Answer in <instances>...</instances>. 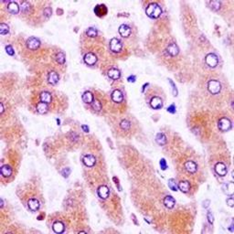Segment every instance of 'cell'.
I'll use <instances>...</instances> for the list:
<instances>
[{"label":"cell","instance_id":"cell-1","mask_svg":"<svg viewBox=\"0 0 234 234\" xmlns=\"http://www.w3.org/2000/svg\"><path fill=\"white\" fill-rule=\"evenodd\" d=\"M146 12H147V15L149 17H151V19H157V17L160 16V15L162 13V9L158 4L151 3L147 6Z\"/></svg>","mask_w":234,"mask_h":234},{"label":"cell","instance_id":"cell-8","mask_svg":"<svg viewBox=\"0 0 234 234\" xmlns=\"http://www.w3.org/2000/svg\"><path fill=\"white\" fill-rule=\"evenodd\" d=\"M27 46L29 49H32V50H35L37 49L40 46V41L37 39V38H29L28 40H27Z\"/></svg>","mask_w":234,"mask_h":234},{"label":"cell","instance_id":"cell-19","mask_svg":"<svg viewBox=\"0 0 234 234\" xmlns=\"http://www.w3.org/2000/svg\"><path fill=\"white\" fill-rule=\"evenodd\" d=\"M52 229L56 233H61V232L64 231L65 227H64V224L61 221H55L52 225Z\"/></svg>","mask_w":234,"mask_h":234},{"label":"cell","instance_id":"cell-38","mask_svg":"<svg viewBox=\"0 0 234 234\" xmlns=\"http://www.w3.org/2000/svg\"><path fill=\"white\" fill-rule=\"evenodd\" d=\"M61 174H62V176H63L64 177H68L69 175L70 174V169L69 167H66V168H64V169L61 171Z\"/></svg>","mask_w":234,"mask_h":234},{"label":"cell","instance_id":"cell-46","mask_svg":"<svg viewBox=\"0 0 234 234\" xmlns=\"http://www.w3.org/2000/svg\"><path fill=\"white\" fill-rule=\"evenodd\" d=\"M128 81H132V82H135V76H130L129 78H128Z\"/></svg>","mask_w":234,"mask_h":234},{"label":"cell","instance_id":"cell-31","mask_svg":"<svg viewBox=\"0 0 234 234\" xmlns=\"http://www.w3.org/2000/svg\"><path fill=\"white\" fill-rule=\"evenodd\" d=\"M9 31V28L7 24L5 23H1V25H0V34H1L2 36L7 34Z\"/></svg>","mask_w":234,"mask_h":234},{"label":"cell","instance_id":"cell-25","mask_svg":"<svg viewBox=\"0 0 234 234\" xmlns=\"http://www.w3.org/2000/svg\"><path fill=\"white\" fill-rule=\"evenodd\" d=\"M49 109V106H48V103L46 102H40L37 104V111L38 113L40 114H45L47 113Z\"/></svg>","mask_w":234,"mask_h":234},{"label":"cell","instance_id":"cell-11","mask_svg":"<svg viewBox=\"0 0 234 234\" xmlns=\"http://www.w3.org/2000/svg\"><path fill=\"white\" fill-rule=\"evenodd\" d=\"M111 97H112V100L117 103L122 102L123 101V94L120 90H114L111 94Z\"/></svg>","mask_w":234,"mask_h":234},{"label":"cell","instance_id":"cell-13","mask_svg":"<svg viewBox=\"0 0 234 234\" xmlns=\"http://www.w3.org/2000/svg\"><path fill=\"white\" fill-rule=\"evenodd\" d=\"M186 170L189 173H196L197 170V165L195 163L194 161H187L185 165H184Z\"/></svg>","mask_w":234,"mask_h":234},{"label":"cell","instance_id":"cell-12","mask_svg":"<svg viewBox=\"0 0 234 234\" xmlns=\"http://www.w3.org/2000/svg\"><path fill=\"white\" fill-rule=\"evenodd\" d=\"M150 105L154 109H160V108L163 107V101L160 97H153L150 101Z\"/></svg>","mask_w":234,"mask_h":234},{"label":"cell","instance_id":"cell-16","mask_svg":"<svg viewBox=\"0 0 234 234\" xmlns=\"http://www.w3.org/2000/svg\"><path fill=\"white\" fill-rule=\"evenodd\" d=\"M164 202V205L167 208V209H173L176 205V200L173 197L171 196H167L165 197V199L163 200Z\"/></svg>","mask_w":234,"mask_h":234},{"label":"cell","instance_id":"cell-30","mask_svg":"<svg viewBox=\"0 0 234 234\" xmlns=\"http://www.w3.org/2000/svg\"><path fill=\"white\" fill-rule=\"evenodd\" d=\"M86 34L88 37H91V38H95L97 36V30L93 28H89L86 30Z\"/></svg>","mask_w":234,"mask_h":234},{"label":"cell","instance_id":"cell-24","mask_svg":"<svg viewBox=\"0 0 234 234\" xmlns=\"http://www.w3.org/2000/svg\"><path fill=\"white\" fill-rule=\"evenodd\" d=\"M93 95L91 92H85L82 94V101L85 103H92L93 102Z\"/></svg>","mask_w":234,"mask_h":234},{"label":"cell","instance_id":"cell-14","mask_svg":"<svg viewBox=\"0 0 234 234\" xmlns=\"http://www.w3.org/2000/svg\"><path fill=\"white\" fill-rule=\"evenodd\" d=\"M98 195L102 199H107L110 195V191L109 188H108L106 186H101L98 188Z\"/></svg>","mask_w":234,"mask_h":234},{"label":"cell","instance_id":"cell-2","mask_svg":"<svg viewBox=\"0 0 234 234\" xmlns=\"http://www.w3.org/2000/svg\"><path fill=\"white\" fill-rule=\"evenodd\" d=\"M208 90L211 94H218L221 91V84L216 80H210L208 82Z\"/></svg>","mask_w":234,"mask_h":234},{"label":"cell","instance_id":"cell-6","mask_svg":"<svg viewBox=\"0 0 234 234\" xmlns=\"http://www.w3.org/2000/svg\"><path fill=\"white\" fill-rule=\"evenodd\" d=\"M214 168H215L216 173L221 176H224L228 173V168H227L226 165L224 163H222V162H219V163L216 164Z\"/></svg>","mask_w":234,"mask_h":234},{"label":"cell","instance_id":"cell-7","mask_svg":"<svg viewBox=\"0 0 234 234\" xmlns=\"http://www.w3.org/2000/svg\"><path fill=\"white\" fill-rule=\"evenodd\" d=\"M118 31H119V34L122 36V37H123V38L129 37V36L131 35V33H132L131 28H130L128 25H126V24H122V25L119 27Z\"/></svg>","mask_w":234,"mask_h":234},{"label":"cell","instance_id":"cell-36","mask_svg":"<svg viewBox=\"0 0 234 234\" xmlns=\"http://www.w3.org/2000/svg\"><path fill=\"white\" fill-rule=\"evenodd\" d=\"M210 5H211V7H213V9H215V10H218V9L220 8L221 3H220L219 1H212V2H210Z\"/></svg>","mask_w":234,"mask_h":234},{"label":"cell","instance_id":"cell-22","mask_svg":"<svg viewBox=\"0 0 234 234\" xmlns=\"http://www.w3.org/2000/svg\"><path fill=\"white\" fill-rule=\"evenodd\" d=\"M7 9L9 10V12H11L12 14H17L19 12V5H17L16 2L14 1H11L8 3L7 5Z\"/></svg>","mask_w":234,"mask_h":234},{"label":"cell","instance_id":"cell-3","mask_svg":"<svg viewBox=\"0 0 234 234\" xmlns=\"http://www.w3.org/2000/svg\"><path fill=\"white\" fill-rule=\"evenodd\" d=\"M109 47H110V49L114 52V53H118L122 50L123 49V43L122 41L117 39V38H113L111 40H110V44H109Z\"/></svg>","mask_w":234,"mask_h":234},{"label":"cell","instance_id":"cell-29","mask_svg":"<svg viewBox=\"0 0 234 234\" xmlns=\"http://www.w3.org/2000/svg\"><path fill=\"white\" fill-rule=\"evenodd\" d=\"M120 126H121V128H122L123 130L127 131V130L130 129L131 123H130V122L127 121V120H123V121L121 122V123H120Z\"/></svg>","mask_w":234,"mask_h":234},{"label":"cell","instance_id":"cell-42","mask_svg":"<svg viewBox=\"0 0 234 234\" xmlns=\"http://www.w3.org/2000/svg\"><path fill=\"white\" fill-rule=\"evenodd\" d=\"M207 218H208V220H209V222L212 224V223H213V215H212V213H211L210 211L208 212V214H207Z\"/></svg>","mask_w":234,"mask_h":234},{"label":"cell","instance_id":"cell-41","mask_svg":"<svg viewBox=\"0 0 234 234\" xmlns=\"http://www.w3.org/2000/svg\"><path fill=\"white\" fill-rule=\"evenodd\" d=\"M21 5H22V11L23 12H26L27 10L29 9V4L28 2H23Z\"/></svg>","mask_w":234,"mask_h":234},{"label":"cell","instance_id":"cell-18","mask_svg":"<svg viewBox=\"0 0 234 234\" xmlns=\"http://www.w3.org/2000/svg\"><path fill=\"white\" fill-rule=\"evenodd\" d=\"M167 50V53L170 56H176L178 54V51H179L178 47L175 43H171L170 45H168Z\"/></svg>","mask_w":234,"mask_h":234},{"label":"cell","instance_id":"cell-32","mask_svg":"<svg viewBox=\"0 0 234 234\" xmlns=\"http://www.w3.org/2000/svg\"><path fill=\"white\" fill-rule=\"evenodd\" d=\"M168 187L173 191H176L177 190V186H176V183L175 181V179H173V178L169 179V180H168Z\"/></svg>","mask_w":234,"mask_h":234},{"label":"cell","instance_id":"cell-15","mask_svg":"<svg viewBox=\"0 0 234 234\" xmlns=\"http://www.w3.org/2000/svg\"><path fill=\"white\" fill-rule=\"evenodd\" d=\"M28 208L31 211H37L40 209V201L37 199H30L28 202Z\"/></svg>","mask_w":234,"mask_h":234},{"label":"cell","instance_id":"cell-45","mask_svg":"<svg viewBox=\"0 0 234 234\" xmlns=\"http://www.w3.org/2000/svg\"><path fill=\"white\" fill-rule=\"evenodd\" d=\"M81 128H82V130H83L85 133H88V132H89V128H88L87 125H81Z\"/></svg>","mask_w":234,"mask_h":234},{"label":"cell","instance_id":"cell-23","mask_svg":"<svg viewBox=\"0 0 234 234\" xmlns=\"http://www.w3.org/2000/svg\"><path fill=\"white\" fill-rule=\"evenodd\" d=\"M156 141L159 146H164L167 144V137L164 134L158 133L156 136Z\"/></svg>","mask_w":234,"mask_h":234},{"label":"cell","instance_id":"cell-20","mask_svg":"<svg viewBox=\"0 0 234 234\" xmlns=\"http://www.w3.org/2000/svg\"><path fill=\"white\" fill-rule=\"evenodd\" d=\"M48 81L50 84H56L59 81V75L55 73V71H51L48 75Z\"/></svg>","mask_w":234,"mask_h":234},{"label":"cell","instance_id":"cell-48","mask_svg":"<svg viewBox=\"0 0 234 234\" xmlns=\"http://www.w3.org/2000/svg\"><path fill=\"white\" fill-rule=\"evenodd\" d=\"M4 112V106H3V103H1V114H3Z\"/></svg>","mask_w":234,"mask_h":234},{"label":"cell","instance_id":"cell-34","mask_svg":"<svg viewBox=\"0 0 234 234\" xmlns=\"http://www.w3.org/2000/svg\"><path fill=\"white\" fill-rule=\"evenodd\" d=\"M92 106L95 111H100L102 109V105L101 102L97 100H93V102H92Z\"/></svg>","mask_w":234,"mask_h":234},{"label":"cell","instance_id":"cell-47","mask_svg":"<svg viewBox=\"0 0 234 234\" xmlns=\"http://www.w3.org/2000/svg\"><path fill=\"white\" fill-rule=\"evenodd\" d=\"M208 204H209V200H206V201H204L203 202V208H207L209 205Z\"/></svg>","mask_w":234,"mask_h":234},{"label":"cell","instance_id":"cell-40","mask_svg":"<svg viewBox=\"0 0 234 234\" xmlns=\"http://www.w3.org/2000/svg\"><path fill=\"white\" fill-rule=\"evenodd\" d=\"M167 112L170 113V114H175L176 113V106H175V104H171L167 108Z\"/></svg>","mask_w":234,"mask_h":234},{"label":"cell","instance_id":"cell-5","mask_svg":"<svg viewBox=\"0 0 234 234\" xmlns=\"http://www.w3.org/2000/svg\"><path fill=\"white\" fill-rule=\"evenodd\" d=\"M219 129L222 132H227L231 128V122L229 118L227 117H222L219 121Z\"/></svg>","mask_w":234,"mask_h":234},{"label":"cell","instance_id":"cell-33","mask_svg":"<svg viewBox=\"0 0 234 234\" xmlns=\"http://www.w3.org/2000/svg\"><path fill=\"white\" fill-rule=\"evenodd\" d=\"M56 60H57V61H58L60 64H64V62H65V55H64V53L59 52V53L57 54Z\"/></svg>","mask_w":234,"mask_h":234},{"label":"cell","instance_id":"cell-10","mask_svg":"<svg viewBox=\"0 0 234 234\" xmlns=\"http://www.w3.org/2000/svg\"><path fill=\"white\" fill-rule=\"evenodd\" d=\"M82 162L84 163V165L86 167H92L95 165L96 163V159L92 155H86L82 157Z\"/></svg>","mask_w":234,"mask_h":234},{"label":"cell","instance_id":"cell-28","mask_svg":"<svg viewBox=\"0 0 234 234\" xmlns=\"http://www.w3.org/2000/svg\"><path fill=\"white\" fill-rule=\"evenodd\" d=\"M1 175L3 176H6V177L10 176L12 175V169L10 168V167L7 166V165L2 166V167H1Z\"/></svg>","mask_w":234,"mask_h":234},{"label":"cell","instance_id":"cell-44","mask_svg":"<svg viewBox=\"0 0 234 234\" xmlns=\"http://www.w3.org/2000/svg\"><path fill=\"white\" fill-rule=\"evenodd\" d=\"M227 204H228L230 207H233V197H229V199L227 200Z\"/></svg>","mask_w":234,"mask_h":234},{"label":"cell","instance_id":"cell-37","mask_svg":"<svg viewBox=\"0 0 234 234\" xmlns=\"http://www.w3.org/2000/svg\"><path fill=\"white\" fill-rule=\"evenodd\" d=\"M160 167H161V168L163 169V170H166L167 167V162H166V160H165L164 158H162V159L160 160Z\"/></svg>","mask_w":234,"mask_h":234},{"label":"cell","instance_id":"cell-4","mask_svg":"<svg viewBox=\"0 0 234 234\" xmlns=\"http://www.w3.org/2000/svg\"><path fill=\"white\" fill-rule=\"evenodd\" d=\"M205 62L209 67L215 68L219 63V58L216 56L214 53H209L205 57Z\"/></svg>","mask_w":234,"mask_h":234},{"label":"cell","instance_id":"cell-17","mask_svg":"<svg viewBox=\"0 0 234 234\" xmlns=\"http://www.w3.org/2000/svg\"><path fill=\"white\" fill-rule=\"evenodd\" d=\"M121 76L120 70L115 69V68H112L108 71V77L113 79V80H118Z\"/></svg>","mask_w":234,"mask_h":234},{"label":"cell","instance_id":"cell-43","mask_svg":"<svg viewBox=\"0 0 234 234\" xmlns=\"http://www.w3.org/2000/svg\"><path fill=\"white\" fill-rule=\"evenodd\" d=\"M51 8L50 7H46L45 8V10H44V15L46 16H49L50 15H51Z\"/></svg>","mask_w":234,"mask_h":234},{"label":"cell","instance_id":"cell-27","mask_svg":"<svg viewBox=\"0 0 234 234\" xmlns=\"http://www.w3.org/2000/svg\"><path fill=\"white\" fill-rule=\"evenodd\" d=\"M40 101L46 103H49L51 102V94L49 92H43L40 93Z\"/></svg>","mask_w":234,"mask_h":234},{"label":"cell","instance_id":"cell-21","mask_svg":"<svg viewBox=\"0 0 234 234\" xmlns=\"http://www.w3.org/2000/svg\"><path fill=\"white\" fill-rule=\"evenodd\" d=\"M94 12L97 16H102L107 13V8L104 5H98L96 6V7L94 8Z\"/></svg>","mask_w":234,"mask_h":234},{"label":"cell","instance_id":"cell-26","mask_svg":"<svg viewBox=\"0 0 234 234\" xmlns=\"http://www.w3.org/2000/svg\"><path fill=\"white\" fill-rule=\"evenodd\" d=\"M177 188L180 189L182 192L187 193V192H188L189 189H190V184H189L188 181H181L180 183H178Z\"/></svg>","mask_w":234,"mask_h":234},{"label":"cell","instance_id":"cell-39","mask_svg":"<svg viewBox=\"0 0 234 234\" xmlns=\"http://www.w3.org/2000/svg\"><path fill=\"white\" fill-rule=\"evenodd\" d=\"M6 50H7V52L8 55H10V56H13V55H14V49H13V48H12L10 45H8V46L6 47Z\"/></svg>","mask_w":234,"mask_h":234},{"label":"cell","instance_id":"cell-9","mask_svg":"<svg viewBox=\"0 0 234 234\" xmlns=\"http://www.w3.org/2000/svg\"><path fill=\"white\" fill-rule=\"evenodd\" d=\"M97 61V57L95 56V54L92 53V52H89L87 54H85L84 56V62L87 64V65H90V66H93L96 63Z\"/></svg>","mask_w":234,"mask_h":234},{"label":"cell","instance_id":"cell-35","mask_svg":"<svg viewBox=\"0 0 234 234\" xmlns=\"http://www.w3.org/2000/svg\"><path fill=\"white\" fill-rule=\"evenodd\" d=\"M169 81V83L171 84V86H172V90H173V95L174 96H176L177 95V90H176V85H175V83L173 82V81H171V80H168Z\"/></svg>","mask_w":234,"mask_h":234}]
</instances>
